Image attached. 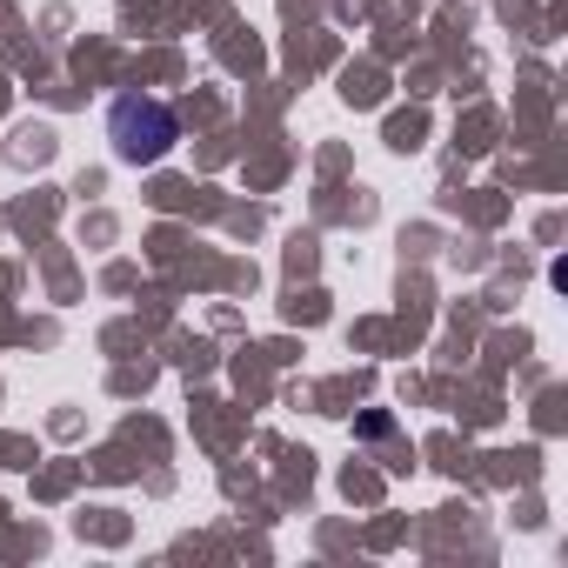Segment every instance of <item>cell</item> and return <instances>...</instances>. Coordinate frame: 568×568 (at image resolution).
Listing matches in <instances>:
<instances>
[{
  "label": "cell",
  "instance_id": "obj_1",
  "mask_svg": "<svg viewBox=\"0 0 568 568\" xmlns=\"http://www.w3.org/2000/svg\"><path fill=\"white\" fill-rule=\"evenodd\" d=\"M108 141H114V161L154 168L161 154H174L181 114H174L168 101H154V94H121V101L108 108Z\"/></svg>",
  "mask_w": 568,
  "mask_h": 568
}]
</instances>
